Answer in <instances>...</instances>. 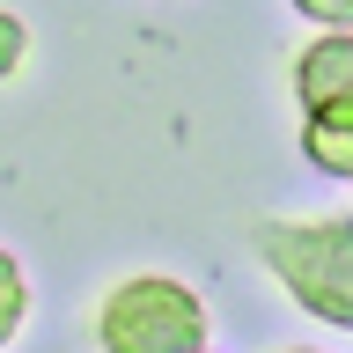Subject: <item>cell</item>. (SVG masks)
<instances>
[{"label": "cell", "instance_id": "1", "mask_svg": "<svg viewBox=\"0 0 353 353\" xmlns=\"http://www.w3.org/2000/svg\"><path fill=\"white\" fill-rule=\"evenodd\" d=\"M265 272L324 324L353 331V214L324 221H265L258 228Z\"/></svg>", "mask_w": 353, "mask_h": 353}, {"label": "cell", "instance_id": "2", "mask_svg": "<svg viewBox=\"0 0 353 353\" xmlns=\"http://www.w3.org/2000/svg\"><path fill=\"white\" fill-rule=\"evenodd\" d=\"M96 339H103V353H206V302L184 280L140 272L103 294Z\"/></svg>", "mask_w": 353, "mask_h": 353}, {"label": "cell", "instance_id": "3", "mask_svg": "<svg viewBox=\"0 0 353 353\" xmlns=\"http://www.w3.org/2000/svg\"><path fill=\"white\" fill-rule=\"evenodd\" d=\"M302 154L324 176H353V37H316L294 59Z\"/></svg>", "mask_w": 353, "mask_h": 353}, {"label": "cell", "instance_id": "4", "mask_svg": "<svg viewBox=\"0 0 353 353\" xmlns=\"http://www.w3.org/2000/svg\"><path fill=\"white\" fill-rule=\"evenodd\" d=\"M22 309H30V287H22V265L0 250V346L22 331Z\"/></svg>", "mask_w": 353, "mask_h": 353}, {"label": "cell", "instance_id": "5", "mask_svg": "<svg viewBox=\"0 0 353 353\" xmlns=\"http://www.w3.org/2000/svg\"><path fill=\"white\" fill-rule=\"evenodd\" d=\"M309 22H324V37H353V0H294Z\"/></svg>", "mask_w": 353, "mask_h": 353}, {"label": "cell", "instance_id": "6", "mask_svg": "<svg viewBox=\"0 0 353 353\" xmlns=\"http://www.w3.org/2000/svg\"><path fill=\"white\" fill-rule=\"evenodd\" d=\"M22 52H30V37H22V22L0 8V81H8V74L22 66Z\"/></svg>", "mask_w": 353, "mask_h": 353}, {"label": "cell", "instance_id": "7", "mask_svg": "<svg viewBox=\"0 0 353 353\" xmlns=\"http://www.w3.org/2000/svg\"><path fill=\"white\" fill-rule=\"evenodd\" d=\"M280 353H316V346H280Z\"/></svg>", "mask_w": 353, "mask_h": 353}]
</instances>
